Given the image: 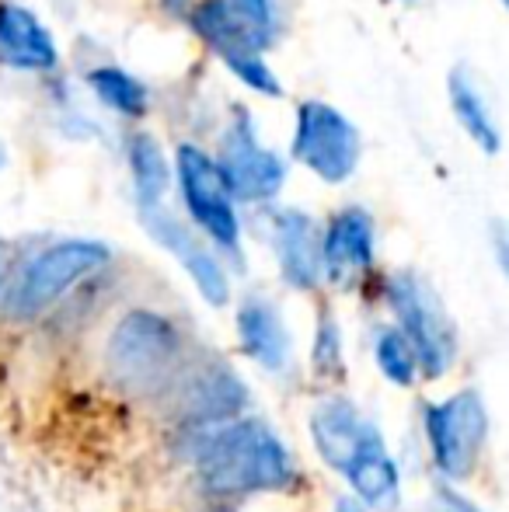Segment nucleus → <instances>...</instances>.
<instances>
[{
    "label": "nucleus",
    "mask_w": 509,
    "mask_h": 512,
    "mask_svg": "<svg viewBox=\"0 0 509 512\" xmlns=\"http://www.w3.org/2000/svg\"><path fill=\"white\" fill-rule=\"evenodd\" d=\"M189 443L199 492L217 502L286 492L300 474L290 446L262 418H234L196 429L189 432Z\"/></svg>",
    "instance_id": "nucleus-1"
},
{
    "label": "nucleus",
    "mask_w": 509,
    "mask_h": 512,
    "mask_svg": "<svg viewBox=\"0 0 509 512\" xmlns=\"http://www.w3.org/2000/svg\"><path fill=\"white\" fill-rule=\"evenodd\" d=\"M189 363L192 349L178 321L150 307L126 310L102 352V370L112 387L143 401H161Z\"/></svg>",
    "instance_id": "nucleus-2"
},
{
    "label": "nucleus",
    "mask_w": 509,
    "mask_h": 512,
    "mask_svg": "<svg viewBox=\"0 0 509 512\" xmlns=\"http://www.w3.org/2000/svg\"><path fill=\"white\" fill-rule=\"evenodd\" d=\"M112 251L102 241H56L32 258L18 276L11 279L4 293V317L11 321H35L42 310H49L63 293L74 290L81 279L95 276Z\"/></svg>",
    "instance_id": "nucleus-3"
},
{
    "label": "nucleus",
    "mask_w": 509,
    "mask_h": 512,
    "mask_svg": "<svg viewBox=\"0 0 509 512\" xmlns=\"http://www.w3.org/2000/svg\"><path fill=\"white\" fill-rule=\"evenodd\" d=\"M422 432L436 471L447 481H464L475 474L478 453L489 439V408L482 394L464 387L450 398L422 405Z\"/></svg>",
    "instance_id": "nucleus-4"
},
{
    "label": "nucleus",
    "mask_w": 509,
    "mask_h": 512,
    "mask_svg": "<svg viewBox=\"0 0 509 512\" xmlns=\"http://www.w3.org/2000/svg\"><path fill=\"white\" fill-rule=\"evenodd\" d=\"M387 300L398 317L394 328L405 335L419 359V373L426 380H440L457 359V331L447 317L440 297L412 272H398L387 283Z\"/></svg>",
    "instance_id": "nucleus-5"
},
{
    "label": "nucleus",
    "mask_w": 509,
    "mask_h": 512,
    "mask_svg": "<svg viewBox=\"0 0 509 512\" xmlns=\"http://www.w3.org/2000/svg\"><path fill=\"white\" fill-rule=\"evenodd\" d=\"M161 405L178 429L196 432L210 429V425L234 422V418L245 415L248 387L224 359L192 356V363L182 370V377L161 398Z\"/></svg>",
    "instance_id": "nucleus-6"
},
{
    "label": "nucleus",
    "mask_w": 509,
    "mask_h": 512,
    "mask_svg": "<svg viewBox=\"0 0 509 512\" xmlns=\"http://www.w3.org/2000/svg\"><path fill=\"white\" fill-rule=\"evenodd\" d=\"M175 171H178V185H182L185 209L196 220V227L217 248L241 258V220H238V209H234L231 192H227L224 178L217 171V161L210 154H203L199 147H192V143H182L175 154Z\"/></svg>",
    "instance_id": "nucleus-7"
},
{
    "label": "nucleus",
    "mask_w": 509,
    "mask_h": 512,
    "mask_svg": "<svg viewBox=\"0 0 509 512\" xmlns=\"http://www.w3.org/2000/svg\"><path fill=\"white\" fill-rule=\"evenodd\" d=\"M360 133L328 102H304L297 108L293 157L328 185H342L360 164Z\"/></svg>",
    "instance_id": "nucleus-8"
},
{
    "label": "nucleus",
    "mask_w": 509,
    "mask_h": 512,
    "mask_svg": "<svg viewBox=\"0 0 509 512\" xmlns=\"http://www.w3.org/2000/svg\"><path fill=\"white\" fill-rule=\"evenodd\" d=\"M217 171L231 199H245V203H269V199L279 196L286 182V161L276 150L258 143L255 122L245 108H238L231 126H227Z\"/></svg>",
    "instance_id": "nucleus-9"
},
{
    "label": "nucleus",
    "mask_w": 509,
    "mask_h": 512,
    "mask_svg": "<svg viewBox=\"0 0 509 512\" xmlns=\"http://www.w3.org/2000/svg\"><path fill=\"white\" fill-rule=\"evenodd\" d=\"M189 21H192V28L203 35L206 46L234 70V77H241V84H248L252 91L269 95V98H276L279 91H283L276 74L269 70V63L262 60V53H258L252 46V39L241 32L238 21L231 18L224 0H203V4H196L189 11Z\"/></svg>",
    "instance_id": "nucleus-10"
},
{
    "label": "nucleus",
    "mask_w": 509,
    "mask_h": 512,
    "mask_svg": "<svg viewBox=\"0 0 509 512\" xmlns=\"http://www.w3.org/2000/svg\"><path fill=\"white\" fill-rule=\"evenodd\" d=\"M140 220H143V227H147V234L154 237L164 251H171V255L182 262V269L192 276V283H196V290L203 293L206 304L224 307L227 297H231V286H227V272H224V265L213 258V251L206 248L182 220L164 213L161 206L140 209Z\"/></svg>",
    "instance_id": "nucleus-11"
},
{
    "label": "nucleus",
    "mask_w": 509,
    "mask_h": 512,
    "mask_svg": "<svg viewBox=\"0 0 509 512\" xmlns=\"http://www.w3.org/2000/svg\"><path fill=\"white\" fill-rule=\"evenodd\" d=\"M374 436H381V429H377L346 394H332V398L318 401V408L311 411L314 450H318V457L339 474L360 457V450Z\"/></svg>",
    "instance_id": "nucleus-12"
},
{
    "label": "nucleus",
    "mask_w": 509,
    "mask_h": 512,
    "mask_svg": "<svg viewBox=\"0 0 509 512\" xmlns=\"http://www.w3.org/2000/svg\"><path fill=\"white\" fill-rule=\"evenodd\" d=\"M370 265H374V216L360 206L339 209L321 237V272L332 283H349Z\"/></svg>",
    "instance_id": "nucleus-13"
},
{
    "label": "nucleus",
    "mask_w": 509,
    "mask_h": 512,
    "mask_svg": "<svg viewBox=\"0 0 509 512\" xmlns=\"http://www.w3.org/2000/svg\"><path fill=\"white\" fill-rule=\"evenodd\" d=\"M272 251H276L279 272L293 290H314L325 276L318 223L300 209H279L272 216Z\"/></svg>",
    "instance_id": "nucleus-14"
},
{
    "label": "nucleus",
    "mask_w": 509,
    "mask_h": 512,
    "mask_svg": "<svg viewBox=\"0 0 509 512\" xmlns=\"http://www.w3.org/2000/svg\"><path fill=\"white\" fill-rule=\"evenodd\" d=\"M238 338L248 359L262 370L279 373L290 359V331H286L279 307L265 297H245L238 307Z\"/></svg>",
    "instance_id": "nucleus-15"
},
{
    "label": "nucleus",
    "mask_w": 509,
    "mask_h": 512,
    "mask_svg": "<svg viewBox=\"0 0 509 512\" xmlns=\"http://www.w3.org/2000/svg\"><path fill=\"white\" fill-rule=\"evenodd\" d=\"M0 63L18 70L56 67V42L28 7H0Z\"/></svg>",
    "instance_id": "nucleus-16"
},
{
    "label": "nucleus",
    "mask_w": 509,
    "mask_h": 512,
    "mask_svg": "<svg viewBox=\"0 0 509 512\" xmlns=\"http://www.w3.org/2000/svg\"><path fill=\"white\" fill-rule=\"evenodd\" d=\"M342 478L353 488V499L367 512H391L401 499L398 464L387 453L384 436H374L360 450V457L342 471Z\"/></svg>",
    "instance_id": "nucleus-17"
},
{
    "label": "nucleus",
    "mask_w": 509,
    "mask_h": 512,
    "mask_svg": "<svg viewBox=\"0 0 509 512\" xmlns=\"http://www.w3.org/2000/svg\"><path fill=\"white\" fill-rule=\"evenodd\" d=\"M126 157H129V171H133L140 209L161 206V199L168 196V185H171V168H168V161H164L157 140L147 133H136L133 140H129Z\"/></svg>",
    "instance_id": "nucleus-18"
},
{
    "label": "nucleus",
    "mask_w": 509,
    "mask_h": 512,
    "mask_svg": "<svg viewBox=\"0 0 509 512\" xmlns=\"http://www.w3.org/2000/svg\"><path fill=\"white\" fill-rule=\"evenodd\" d=\"M450 91V105H454V115L461 119V126L468 129V136L485 150V154H496L499 150V129L496 119H492L489 105H485L482 91L471 84V77L464 70H454L447 81Z\"/></svg>",
    "instance_id": "nucleus-19"
},
{
    "label": "nucleus",
    "mask_w": 509,
    "mask_h": 512,
    "mask_svg": "<svg viewBox=\"0 0 509 512\" xmlns=\"http://www.w3.org/2000/svg\"><path fill=\"white\" fill-rule=\"evenodd\" d=\"M88 84H91V91L98 95V102L109 105L112 112L133 115V119L147 112V88H143L133 74H126V70L98 67V70H91V74H88Z\"/></svg>",
    "instance_id": "nucleus-20"
},
{
    "label": "nucleus",
    "mask_w": 509,
    "mask_h": 512,
    "mask_svg": "<svg viewBox=\"0 0 509 512\" xmlns=\"http://www.w3.org/2000/svg\"><path fill=\"white\" fill-rule=\"evenodd\" d=\"M374 356L377 366L394 387H415L422 380L419 373V359H415L412 345L405 342L398 328H381L377 331V342H374Z\"/></svg>",
    "instance_id": "nucleus-21"
},
{
    "label": "nucleus",
    "mask_w": 509,
    "mask_h": 512,
    "mask_svg": "<svg viewBox=\"0 0 509 512\" xmlns=\"http://www.w3.org/2000/svg\"><path fill=\"white\" fill-rule=\"evenodd\" d=\"M231 18L238 21L241 32L252 39V46L262 53L279 35V7L276 0H224Z\"/></svg>",
    "instance_id": "nucleus-22"
},
{
    "label": "nucleus",
    "mask_w": 509,
    "mask_h": 512,
    "mask_svg": "<svg viewBox=\"0 0 509 512\" xmlns=\"http://www.w3.org/2000/svg\"><path fill=\"white\" fill-rule=\"evenodd\" d=\"M314 373L328 380H339L346 363H342V331L339 324L332 321V314L321 317L318 331H314Z\"/></svg>",
    "instance_id": "nucleus-23"
},
{
    "label": "nucleus",
    "mask_w": 509,
    "mask_h": 512,
    "mask_svg": "<svg viewBox=\"0 0 509 512\" xmlns=\"http://www.w3.org/2000/svg\"><path fill=\"white\" fill-rule=\"evenodd\" d=\"M429 512H482L468 495H461L454 485H436L433 499H429Z\"/></svg>",
    "instance_id": "nucleus-24"
},
{
    "label": "nucleus",
    "mask_w": 509,
    "mask_h": 512,
    "mask_svg": "<svg viewBox=\"0 0 509 512\" xmlns=\"http://www.w3.org/2000/svg\"><path fill=\"white\" fill-rule=\"evenodd\" d=\"M335 512H367V509H363L353 495H339V499H335Z\"/></svg>",
    "instance_id": "nucleus-25"
},
{
    "label": "nucleus",
    "mask_w": 509,
    "mask_h": 512,
    "mask_svg": "<svg viewBox=\"0 0 509 512\" xmlns=\"http://www.w3.org/2000/svg\"><path fill=\"white\" fill-rule=\"evenodd\" d=\"M210 512H231V509H224V506H217V509H210Z\"/></svg>",
    "instance_id": "nucleus-26"
},
{
    "label": "nucleus",
    "mask_w": 509,
    "mask_h": 512,
    "mask_svg": "<svg viewBox=\"0 0 509 512\" xmlns=\"http://www.w3.org/2000/svg\"><path fill=\"white\" fill-rule=\"evenodd\" d=\"M503 4H509V0H503Z\"/></svg>",
    "instance_id": "nucleus-27"
}]
</instances>
